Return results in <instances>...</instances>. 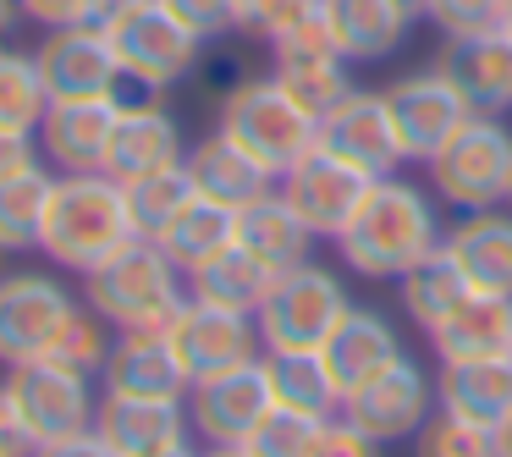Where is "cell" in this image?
<instances>
[{
	"instance_id": "obj_1",
	"label": "cell",
	"mask_w": 512,
	"mask_h": 457,
	"mask_svg": "<svg viewBox=\"0 0 512 457\" xmlns=\"http://www.w3.org/2000/svg\"><path fill=\"white\" fill-rule=\"evenodd\" d=\"M441 237H446L441 215H435L430 193L419 182L375 177L358 215L336 237V254L364 281H402L419 259H430L441 248Z\"/></svg>"
},
{
	"instance_id": "obj_2",
	"label": "cell",
	"mask_w": 512,
	"mask_h": 457,
	"mask_svg": "<svg viewBox=\"0 0 512 457\" xmlns=\"http://www.w3.org/2000/svg\"><path fill=\"white\" fill-rule=\"evenodd\" d=\"M133 221H127V199L122 182L105 177V171H72L56 177L50 193V215H45V237H39V254L50 265L72 270V276H89L105 259H116L133 243Z\"/></svg>"
},
{
	"instance_id": "obj_3",
	"label": "cell",
	"mask_w": 512,
	"mask_h": 457,
	"mask_svg": "<svg viewBox=\"0 0 512 457\" xmlns=\"http://www.w3.org/2000/svg\"><path fill=\"white\" fill-rule=\"evenodd\" d=\"M83 298L116 331H155V325H171V314L188 303V276L171 265L160 243L133 237L116 259L83 276Z\"/></svg>"
},
{
	"instance_id": "obj_4",
	"label": "cell",
	"mask_w": 512,
	"mask_h": 457,
	"mask_svg": "<svg viewBox=\"0 0 512 457\" xmlns=\"http://www.w3.org/2000/svg\"><path fill=\"white\" fill-rule=\"evenodd\" d=\"M221 133L232 138L248 160H259L276 182L320 144V122H314L276 78H243L237 83L221 100Z\"/></svg>"
},
{
	"instance_id": "obj_5",
	"label": "cell",
	"mask_w": 512,
	"mask_h": 457,
	"mask_svg": "<svg viewBox=\"0 0 512 457\" xmlns=\"http://www.w3.org/2000/svg\"><path fill=\"white\" fill-rule=\"evenodd\" d=\"M430 193L441 204H452L457 215H474V210H496L507 204L512 188V127L501 116L474 111L430 160Z\"/></svg>"
},
{
	"instance_id": "obj_6",
	"label": "cell",
	"mask_w": 512,
	"mask_h": 457,
	"mask_svg": "<svg viewBox=\"0 0 512 457\" xmlns=\"http://www.w3.org/2000/svg\"><path fill=\"white\" fill-rule=\"evenodd\" d=\"M347 309L353 303H347L342 276L314 265V259H303V265L276 270L265 303L254 309V325H259L265 353H320L325 336L342 325Z\"/></svg>"
},
{
	"instance_id": "obj_7",
	"label": "cell",
	"mask_w": 512,
	"mask_h": 457,
	"mask_svg": "<svg viewBox=\"0 0 512 457\" xmlns=\"http://www.w3.org/2000/svg\"><path fill=\"white\" fill-rule=\"evenodd\" d=\"M105 34L116 45L127 83H138L144 94L177 89L204 56V39L177 23L166 0H116L105 12Z\"/></svg>"
},
{
	"instance_id": "obj_8",
	"label": "cell",
	"mask_w": 512,
	"mask_h": 457,
	"mask_svg": "<svg viewBox=\"0 0 512 457\" xmlns=\"http://www.w3.org/2000/svg\"><path fill=\"white\" fill-rule=\"evenodd\" d=\"M6 397H12L17 419L28 424L34 446L45 441H61V435H78V430H94V391H89V375L56 364V358H28V364H12L6 369Z\"/></svg>"
},
{
	"instance_id": "obj_9",
	"label": "cell",
	"mask_w": 512,
	"mask_h": 457,
	"mask_svg": "<svg viewBox=\"0 0 512 457\" xmlns=\"http://www.w3.org/2000/svg\"><path fill=\"white\" fill-rule=\"evenodd\" d=\"M430 413H435V380L424 375V364L408 353H397L386 369H375V375L358 380L342 397V419L358 424L364 435H375L380 446L413 441Z\"/></svg>"
},
{
	"instance_id": "obj_10",
	"label": "cell",
	"mask_w": 512,
	"mask_h": 457,
	"mask_svg": "<svg viewBox=\"0 0 512 457\" xmlns=\"http://www.w3.org/2000/svg\"><path fill=\"white\" fill-rule=\"evenodd\" d=\"M34 61H39V78H45L50 100H111V94H122V83H127L105 23L45 28Z\"/></svg>"
},
{
	"instance_id": "obj_11",
	"label": "cell",
	"mask_w": 512,
	"mask_h": 457,
	"mask_svg": "<svg viewBox=\"0 0 512 457\" xmlns=\"http://www.w3.org/2000/svg\"><path fill=\"white\" fill-rule=\"evenodd\" d=\"M166 336H171V347H177L188 380H210V375H226V369H243V364H254V358H265L254 314L215 309V303H199V298H188L171 314Z\"/></svg>"
},
{
	"instance_id": "obj_12",
	"label": "cell",
	"mask_w": 512,
	"mask_h": 457,
	"mask_svg": "<svg viewBox=\"0 0 512 457\" xmlns=\"http://www.w3.org/2000/svg\"><path fill=\"white\" fill-rule=\"evenodd\" d=\"M72 309H78L72 287H61L45 270L0 276V364L12 369V364H28V358H45Z\"/></svg>"
},
{
	"instance_id": "obj_13",
	"label": "cell",
	"mask_w": 512,
	"mask_h": 457,
	"mask_svg": "<svg viewBox=\"0 0 512 457\" xmlns=\"http://www.w3.org/2000/svg\"><path fill=\"white\" fill-rule=\"evenodd\" d=\"M386 105H391V122H397L402 138V155L408 160H430L457 127L474 116V105L457 94V83L446 78L441 67H424V72H402L397 83H386Z\"/></svg>"
},
{
	"instance_id": "obj_14",
	"label": "cell",
	"mask_w": 512,
	"mask_h": 457,
	"mask_svg": "<svg viewBox=\"0 0 512 457\" xmlns=\"http://www.w3.org/2000/svg\"><path fill=\"white\" fill-rule=\"evenodd\" d=\"M369 182H375V177H364V171H353L347 160L325 155V149L314 144L309 155H303L298 166L281 177L276 193L292 204V215H298L314 237H331V243H336V237H342V226L353 221L358 204H364Z\"/></svg>"
},
{
	"instance_id": "obj_15",
	"label": "cell",
	"mask_w": 512,
	"mask_h": 457,
	"mask_svg": "<svg viewBox=\"0 0 512 457\" xmlns=\"http://www.w3.org/2000/svg\"><path fill=\"white\" fill-rule=\"evenodd\" d=\"M270 408L276 402H270L265 358L226 369V375H210V380H193L188 391V424L193 435H204V446H243Z\"/></svg>"
},
{
	"instance_id": "obj_16",
	"label": "cell",
	"mask_w": 512,
	"mask_h": 457,
	"mask_svg": "<svg viewBox=\"0 0 512 457\" xmlns=\"http://www.w3.org/2000/svg\"><path fill=\"white\" fill-rule=\"evenodd\" d=\"M320 149L336 160H347V166L364 171V177H397V166L408 160L386 94H369V89H353L320 122Z\"/></svg>"
},
{
	"instance_id": "obj_17",
	"label": "cell",
	"mask_w": 512,
	"mask_h": 457,
	"mask_svg": "<svg viewBox=\"0 0 512 457\" xmlns=\"http://www.w3.org/2000/svg\"><path fill=\"white\" fill-rule=\"evenodd\" d=\"M94 430L116 457H149L193 441L188 402H171V397H116V391H105L100 408H94Z\"/></svg>"
},
{
	"instance_id": "obj_18",
	"label": "cell",
	"mask_w": 512,
	"mask_h": 457,
	"mask_svg": "<svg viewBox=\"0 0 512 457\" xmlns=\"http://www.w3.org/2000/svg\"><path fill=\"white\" fill-rule=\"evenodd\" d=\"M105 391L116 397H171V402H188L193 380L182 369L177 347H171L166 325L155 331H116V347L100 369Z\"/></svg>"
},
{
	"instance_id": "obj_19",
	"label": "cell",
	"mask_w": 512,
	"mask_h": 457,
	"mask_svg": "<svg viewBox=\"0 0 512 457\" xmlns=\"http://www.w3.org/2000/svg\"><path fill=\"white\" fill-rule=\"evenodd\" d=\"M182 155H188V144H182L177 116L160 111L155 100H122L100 171H105V177H116V182H133V177H144V171L177 166Z\"/></svg>"
},
{
	"instance_id": "obj_20",
	"label": "cell",
	"mask_w": 512,
	"mask_h": 457,
	"mask_svg": "<svg viewBox=\"0 0 512 457\" xmlns=\"http://www.w3.org/2000/svg\"><path fill=\"white\" fill-rule=\"evenodd\" d=\"M116 111H122V94H111V100H50V111H45L34 138L61 177H72V171H100Z\"/></svg>"
},
{
	"instance_id": "obj_21",
	"label": "cell",
	"mask_w": 512,
	"mask_h": 457,
	"mask_svg": "<svg viewBox=\"0 0 512 457\" xmlns=\"http://www.w3.org/2000/svg\"><path fill=\"white\" fill-rule=\"evenodd\" d=\"M435 67L457 83L474 111L501 116L512 105V34L507 28H485V34H457L446 39Z\"/></svg>"
},
{
	"instance_id": "obj_22",
	"label": "cell",
	"mask_w": 512,
	"mask_h": 457,
	"mask_svg": "<svg viewBox=\"0 0 512 457\" xmlns=\"http://www.w3.org/2000/svg\"><path fill=\"white\" fill-rule=\"evenodd\" d=\"M441 248L457 259L474 292H501L512 298V210H474L441 237Z\"/></svg>"
},
{
	"instance_id": "obj_23",
	"label": "cell",
	"mask_w": 512,
	"mask_h": 457,
	"mask_svg": "<svg viewBox=\"0 0 512 457\" xmlns=\"http://www.w3.org/2000/svg\"><path fill=\"white\" fill-rule=\"evenodd\" d=\"M441 364H474V358H512V298L501 292H468L452 320L430 331Z\"/></svg>"
},
{
	"instance_id": "obj_24",
	"label": "cell",
	"mask_w": 512,
	"mask_h": 457,
	"mask_svg": "<svg viewBox=\"0 0 512 457\" xmlns=\"http://www.w3.org/2000/svg\"><path fill=\"white\" fill-rule=\"evenodd\" d=\"M182 166H188L199 199H215V204H226V210H248L254 199L276 193V177H270L259 160H248L221 127H215L210 138H199V144L182 155Z\"/></svg>"
},
{
	"instance_id": "obj_25",
	"label": "cell",
	"mask_w": 512,
	"mask_h": 457,
	"mask_svg": "<svg viewBox=\"0 0 512 457\" xmlns=\"http://www.w3.org/2000/svg\"><path fill=\"white\" fill-rule=\"evenodd\" d=\"M397 353H402L397 325H391L380 309H358V303L342 314V325H336V331L325 336V347H320V358H325V369H331V380H336L342 397L358 386V380L375 375V369H386Z\"/></svg>"
},
{
	"instance_id": "obj_26",
	"label": "cell",
	"mask_w": 512,
	"mask_h": 457,
	"mask_svg": "<svg viewBox=\"0 0 512 457\" xmlns=\"http://www.w3.org/2000/svg\"><path fill=\"white\" fill-rule=\"evenodd\" d=\"M325 28H331L342 61H386L402 50L413 17L397 0H320Z\"/></svg>"
},
{
	"instance_id": "obj_27",
	"label": "cell",
	"mask_w": 512,
	"mask_h": 457,
	"mask_svg": "<svg viewBox=\"0 0 512 457\" xmlns=\"http://www.w3.org/2000/svg\"><path fill=\"white\" fill-rule=\"evenodd\" d=\"M435 408L457 413L468 424L496 430L512 413V358H474V364H441Z\"/></svg>"
},
{
	"instance_id": "obj_28",
	"label": "cell",
	"mask_w": 512,
	"mask_h": 457,
	"mask_svg": "<svg viewBox=\"0 0 512 457\" xmlns=\"http://www.w3.org/2000/svg\"><path fill=\"white\" fill-rule=\"evenodd\" d=\"M237 243H243L248 254H259L270 270H287V265H303L320 237L292 215V204L281 199V193H265V199H254L248 210H237Z\"/></svg>"
},
{
	"instance_id": "obj_29",
	"label": "cell",
	"mask_w": 512,
	"mask_h": 457,
	"mask_svg": "<svg viewBox=\"0 0 512 457\" xmlns=\"http://www.w3.org/2000/svg\"><path fill=\"white\" fill-rule=\"evenodd\" d=\"M270 281H276V270H270L259 254H248L243 243H232L226 254H215L210 265H199V270L188 276V298L215 303V309L254 314L259 303H265Z\"/></svg>"
},
{
	"instance_id": "obj_30",
	"label": "cell",
	"mask_w": 512,
	"mask_h": 457,
	"mask_svg": "<svg viewBox=\"0 0 512 457\" xmlns=\"http://www.w3.org/2000/svg\"><path fill=\"white\" fill-rule=\"evenodd\" d=\"M50 193H56V171H45L39 160L17 166L12 177H0V254L39 248L45 215H50Z\"/></svg>"
},
{
	"instance_id": "obj_31",
	"label": "cell",
	"mask_w": 512,
	"mask_h": 457,
	"mask_svg": "<svg viewBox=\"0 0 512 457\" xmlns=\"http://www.w3.org/2000/svg\"><path fill=\"white\" fill-rule=\"evenodd\" d=\"M265 380L276 408L309 413V419H336L342 413V391H336L320 353H265Z\"/></svg>"
},
{
	"instance_id": "obj_32",
	"label": "cell",
	"mask_w": 512,
	"mask_h": 457,
	"mask_svg": "<svg viewBox=\"0 0 512 457\" xmlns=\"http://www.w3.org/2000/svg\"><path fill=\"white\" fill-rule=\"evenodd\" d=\"M232 243H237V210H226V204H215V199H193L188 210L160 232V248L171 254V265H177L182 276L210 265V259L226 254Z\"/></svg>"
},
{
	"instance_id": "obj_33",
	"label": "cell",
	"mask_w": 512,
	"mask_h": 457,
	"mask_svg": "<svg viewBox=\"0 0 512 457\" xmlns=\"http://www.w3.org/2000/svg\"><path fill=\"white\" fill-rule=\"evenodd\" d=\"M122 199H127V221H133V232L144 237V243H160V232H166V226L199 199V188H193L188 166L177 160V166H160V171H144V177L122 182Z\"/></svg>"
},
{
	"instance_id": "obj_34",
	"label": "cell",
	"mask_w": 512,
	"mask_h": 457,
	"mask_svg": "<svg viewBox=\"0 0 512 457\" xmlns=\"http://www.w3.org/2000/svg\"><path fill=\"white\" fill-rule=\"evenodd\" d=\"M397 292H402V309H408V320L424 325V331H435L441 320H452L457 303H463L474 287H468V276L457 270V259L446 254V248H435L430 259H419V265H413L408 276L397 281Z\"/></svg>"
},
{
	"instance_id": "obj_35",
	"label": "cell",
	"mask_w": 512,
	"mask_h": 457,
	"mask_svg": "<svg viewBox=\"0 0 512 457\" xmlns=\"http://www.w3.org/2000/svg\"><path fill=\"white\" fill-rule=\"evenodd\" d=\"M50 111V94L45 78H39V61L34 50H12L0 45V133H39Z\"/></svg>"
},
{
	"instance_id": "obj_36",
	"label": "cell",
	"mask_w": 512,
	"mask_h": 457,
	"mask_svg": "<svg viewBox=\"0 0 512 457\" xmlns=\"http://www.w3.org/2000/svg\"><path fill=\"white\" fill-rule=\"evenodd\" d=\"M270 78L281 83V89L292 94V100L303 105V111L314 116V122H325V116L336 111V105L353 94V78H347V61L342 56H309V61H276V72Z\"/></svg>"
},
{
	"instance_id": "obj_37",
	"label": "cell",
	"mask_w": 512,
	"mask_h": 457,
	"mask_svg": "<svg viewBox=\"0 0 512 457\" xmlns=\"http://www.w3.org/2000/svg\"><path fill=\"white\" fill-rule=\"evenodd\" d=\"M111 347H116V325L105 320V314H94L89 303H78V309L61 320V331H56V342H50L45 358L78 369V375H100L105 358H111Z\"/></svg>"
},
{
	"instance_id": "obj_38",
	"label": "cell",
	"mask_w": 512,
	"mask_h": 457,
	"mask_svg": "<svg viewBox=\"0 0 512 457\" xmlns=\"http://www.w3.org/2000/svg\"><path fill=\"white\" fill-rule=\"evenodd\" d=\"M413 457H496V435L485 424H468L457 413L435 408L424 430L413 435Z\"/></svg>"
},
{
	"instance_id": "obj_39",
	"label": "cell",
	"mask_w": 512,
	"mask_h": 457,
	"mask_svg": "<svg viewBox=\"0 0 512 457\" xmlns=\"http://www.w3.org/2000/svg\"><path fill=\"white\" fill-rule=\"evenodd\" d=\"M320 424H325V419H309V413L270 408L265 419L254 424V435L243 441V452H248V457H314Z\"/></svg>"
},
{
	"instance_id": "obj_40",
	"label": "cell",
	"mask_w": 512,
	"mask_h": 457,
	"mask_svg": "<svg viewBox=\"0 0 512 457\" xmlns=\"http://www.w3.org/2000/svg\"><path fill=\"white\" fill-rule=\"evenodd\" d=\"M507 6H512V0H424V17H430L446 39H457V34H485V28H501V23H507Z\"/></svg>"
},
{
	"instance_id": "obj_41",
	"label": "cell",
	"mask_w": 512,
	"mask_h": 457,
	"mask_svg": "<svg viewBox=\"0 0 512 457\" xmlns=\"http://www.w3.org/2000/svg\"><path fill=\"white\" fill-rule=\"evenodd\" d=\"M309 12H320V0H237V34L276 39Z\"/></svg>"
},
{
	"instance_id": "obj_42",
	"label": "cell",
	"mask_w": 512,
	"mask_h": 457,
	"mask_svg": "<svg viewBox=\"0 0 512 457\" xmlns=\"http://www.w3.org/2000/svg\"><path fill=\"white\" fill-rule=\"evenodd\" d=\"M166 6L177 12V23L188 28V34L204 39V45L237 34V0H166Z\"/></svg>"
},
{
	"instance_id": "obj_43",
	"label": "cell",
	"mask_w": 512,
	"mask_h": 457,
	"mask_svg": "<svg viewBox=\"0 0 512 457\" xmlns=\"http://www.w3.org/2000/svg\"><path fill=\"white\" fill-rule=\"evenodd\" d=\"M116 0H23V17L39 28H72V23H105Z\"/></svg>"
},
{
	"instance_id": "obj_44",
	"label": "cell",
	"mask_w": 512,
	"mask_h": 457,
	"mask_svg": "<svg viewBox=\"0 0 512 457\" xmlns=\"http://www.w3.org/2000/svg\"><path fill=\"white\" fill-rule=\"evenodd\" d=\"M314 457H380V441L364 435L358 424H347L342 413L320 424V441H314Z\"/></svg>"
},
{
	"instance_id": "obj_45",
	"label": "cell",
	"mask_w": 512,
	"mask_h": 457,
	"mask_svg": "<svg viewBox=\"0 0 512 457\" xmlns=\"http://www.w3.org/2000/svg\"><path fill=\"white\" fill-rule=\"evenodd\" d=\"M0 457H34V435H28V424L17 419L6 386H0Z\"/></svg>"
},
{
	"instance_id": "obj_46",
	"label": "cell",
	"mask_w": 512,
	"mask_h": 457,
	"mask_svg": "<svg viewBox=\"0 0 512 457\" xmlns=\"http://www.w3.org/2000/svg\"><path fill=\"white\" fill-rule=\"evenodd\" d=\"M34 457H116V452L100 441V430H78V435H61V441L34 446Z\"/></svg>"
},
{
	"instance_id": "obj_47",
	"label": "cell",
	"mask_w": 512,
	"mask_h": 457,
	"mask_svg": "<svg viewBox=\"0 0 512 457\" xmlns=\"http://www.w3.org/2000/svg\"><path fill=\"white\" fill-rule=\"evenodd\" d=\"M34 160V138L28 133H0V177H12L17 166Z\"/></svg>"
},
{
	"instance_id": "obj_48",
	"label": "cell",
	"mask_w": 512,
	"mask_h": 457,
	"mask_svg": "<svg viewBox=\"0 0 512 457\" xmlns=\"http://www.w3.org/2000/svg\"><path fill=\"white\" fill-rule=\"evenodd\" d=\"M23 23V0H0V45H6V34Z\"/></svg>"
},
{
	"instance_id": "obj_49",
	"label": "cell",
	"mask_w": 512,
	"mask_h": 457,
	"mask_svg": "<svg viewBox=\"0 0 512 457\" xmlns=\"http://www.w3.org/2000/svg\"><path fill=\"white\" fill-rule=\"evenodd\" d=\"M490 435H496V457H512V413H507V419H501Z\"/></svg>"
},
{
	"instance_id": "obj_50",
	"label": "cell",
	"mask_w": 512,
	"mask_h": 457,
	"mask_svg": "<svg viewBox=\"0 0 512 457\" xmlns=\"http://www.w3.org/2000/svg\"><path fill=\"white\" fill-rule=\"evenodd\" d=\"M149 457H199V452H193V441H182V446H166V452H149Z\"/></svg>"
},
{
	"instance_id": "obj_51",
	"label": "cell",
	"mask_w": 512,
	"mask_h": 457,
	"mask_svg": "<svg viewBox=\"0 0 512 457\" xmlns=\"http://www.w3.org/2000/svg\"><path fill=\"white\" fill-rule=\"evenodd\" d=\"M199 457H248L243 446H210V452H199Z\"/></svg>"
},
{
	"instance_id": "obj_52",
	"label": "cell",
	"mask_w": 512,
	"mask_h": 457,
	"mask_svg": "<svg viewBox=\"0 0 512 457\" xmlns=\"http://www.w3.org/2000/svg\"><path fill=\"white\" fill-rule=\"evenodd\" d=\"M397 6H402V12L413 17V23H419V17H424V0H397Z\"/></svg>"
},
{
	"instance_id": "obj_53",
	"label": "cell",
	"mask_w": 512,
	"mask_h": 457,
	"mask_svg": "<svg viewBox=\"0 0 512 457\" xmlns=\"http://www.w3.org/2000/svg\"><path fill=\"white\" fill-rule=\"evenodd\" d=\"M501 28H507V34H512V6H507V23H501Z\"/></svg>"
},
{
	"instance_id": "obj_54",
	"label": "cell",
	"mask_w": 512,
	"mask_h": 457,
	"mask_svg": "<svg viewBox=\"0 0 512 457\" xmlns=\"http://www.w3.org/2000/svg\"><path fill=\"white\" fill-rule=\"evenodd\" d=\"M507 204H512V188H507Z\"/></svg>"
}]
</instances>
